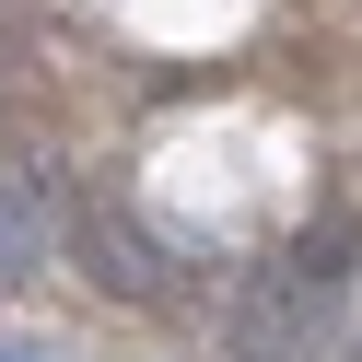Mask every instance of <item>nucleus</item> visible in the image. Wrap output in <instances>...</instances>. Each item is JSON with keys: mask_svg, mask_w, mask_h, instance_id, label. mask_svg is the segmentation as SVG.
<instances>
[{"mask_svg": "<svg viewBox=\"0 0 362 362\" xmlns=\"http://www.w3.org/2000/svg\"><path fill=\"white\" fill-rule=\"evenodd\" d=\"M47 257H59V199L35 175H0V292H24Z\"/></svg>", "mask_w": 362, "mask_h": 362, "instance_id": "f257e3e1", "label": "nucleus"}, {"mask_svg": "<svg viewBox=\"0 0 362 362\" xmlns=\"http://www.w3.org/2000/svg\"><path fill=\"white\" fill-rule=\"evenodd\" d=\"M82 269H94L105 292H129V304H152V292H164V269H152V234H141V222H117V211L82 234Z\"/></svg>", "mask_w": 362, "mask_h": 362, "instance_id": "f03ea898", "label": "nucleus"}, {"mask_svg": "<svg viewBox=\"0 0 362 362\" xmlns=\"http://www.w3.org/2000/svg\"><path fill=\"white\" fill-rule=\"evenodd\" d=\"M0 362H71V351H47V339H0Z\"/></svg>", "mask_w": 362, "mask_h": 362, "instance_id": "7ed1b4c3", "label": "nucleus"}]
</instances>
